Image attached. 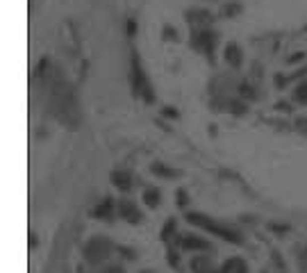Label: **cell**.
I'll use <instances>...</instances> for the list:
<instances>
[{
	"label": "cell",
	"mask_w": 307,
	"mask_h": 273,
	"mask_svg": "<svg viewBox=\"0 0 307 273\" xmlns=\"http://www.w3.org/2000/svg\"><path fill=\"white\" fill-rule=\"evenodd\" d=\"M237 11H241V5H239V2H230V5L223 7V16H232V14H237Z\"/></svg>",
	"instance_id": "9a60e30c"
},
{
	"label": "cell",
	"mask_w": 307,
	"mask_h": 273,
	"mask_svg": "<svg viewBox=\"0 0 307 273\" xmlns=\"http://www.w3.org/2000/svg\"><path fill=\"white\" fill-rule=\"evenodd\" d=\"M146 87H148V82L144 80V73H141V66H139V57L132 55V89H135V93H141Z\"/></svg>",
	"instance_id": "277c9868"
},
{
	"label": "cell",
	"mask_w": 307,
	"mask_h": 273,
	"mask_svg": "<svg viewBox=\"0 0 307 273\" xmlns=\"http://www.w3.org/2000/svg\"><path fill=\"white\" fill-rule=\"evenodd\" d=\"M241 96H246V98H255L253 87H250V85H241Z\"/></svg>",
	"instance_id": "e0dca14e"
},
{
	"label": "cell",
	"mask_w": 307,
	"mask_h": 273,
	"mask_svg": "<svg viewBox=\"0 0 307 273\" xmlns=\"http://www.w3.org/2000/svg\"><path fill=\"white\" fill-rule=\"evenodd\" d=\"M182 248H184V251H194V248H198V251H205V248H210V244H207L205 239H198L196 235H184Z\"/></svg>",
	"instance_id": "ba28073f"
},
{
	"label": "cell",
	"mask_w": 307,
	"mask_h": 273,
	"mask_svg": "<svg viewBox=\"0 0 307 273\" xmlns=\"http://www.w3.org/2000/svg\"><path fill=\"white\" fill-rule=\"evenodd\" d=\"M214 41H216V37L212 32H207V30H200V32H196V37H194V46L198 50H205L207 55L214 50Z\"/></svg>",
	"instance_id": "3957f363"
},
{
	"label": "cell",
	"mask_w": 307,
	"mask_h": 273,
	"mask_svg": "<svg viewBox=\"0 0 307 273\" xmlns=\"http://www.w3.org/2000/svg\"><path fill=\"white\" fill-rule=\"evenodd\" d=\"M153 173H157V176H164V178H175L178 173L171 171V169H164L162 164H153Z\"/></svg>",
	"instance_id": "4fadbf2b"
},
{
	"label": "cell",
	"mask_w": 307,
	"mask_h": 273,
	"mask_svg": "<svg viewBox=\"0 0 307 273\" xmlns=\"http://www.w3.org/2000/svg\"><path fill=\"white\" fill-rule=\"evenodd\" d=\"M189 18L198 23H210V11H189Z\"/></svg>",
	"instance_id": "7c38bea8"
},
{
	"label": "cell",
	"mask_w": 307,
	"mask_h": 273,
	"mask_svg": "<svg viewBox=\"0 0 307 273\" xmlns=\"http://www.w3.org/2000/svg\"><path fill=\"white\" fill-rule=\"evenodd\" d=\"M112 182L121 189V191H128V189L132 187V176H130L128 171H114L112 173Z\"/></svg>",
	"instance_id": "8992f818"
},
{
	"label": "cell",
	"mask_w": 307,
	"mask_h": 273,
	"mask_svg": "<svg viewBox=\"0 0 307 273\" xmlns=\"http://www.w3.org/2000/svg\"><path fill=\"white\" fill-rule=\"evenodd\" d=\"M296 128L301 130L303 134H307V118H298V121H296Z\"/></svg>",
	"instance_id": "ac0fdd59"
},
{
	"label": "cell",
	"mask_w": 307,
	"mask_h": 273,
	"mask_svg": "<svg viewBox=\"0 0 307 273\" xmlns=\"http://www.w3.org/2000/svg\"><path fill=\"white\" fill-rule=\"evenodd\" d=\"M296 98H298L301 102H307V82H305V85H301V87L296 89Z\"/></svg>",
	"instance_id": "2e32d148"
},
{
	"label": "cell",
	"mask_w": 307,
	"mask_h": 273,
	"mask_svg": "<svg viewBox=\"0 0 307 273\" xmlns=\"http://www.w3.org/2000/svg\"><path fill=\"white\" fill-rule=\"evenodd\" d=\"M184 203H187V193H184L182 189H180V191H178V205H180V207H182Z\"/></svg>",
	"instance_id": "d6986e66"
},
{
	"label": "cell",
	"mask_w": 307,
	"mask_h": 273,
	"mask_svg": "<svg viewBox=\"0 0 307 273\" xmlns=\"http://www.w3.org/2000/svg\"><path fill=\"white\" fill-rule=\"evenodd\" d=\"M164 34H168V39H175V32H173V27H166V30H164Z\"/></svg>",
	"instance_id": "44dd1931"
},
{
	"label": "cell",
	"mask_w": 307,
	"mask_h": 273,
	"mask_svg": "<svg viewBox=\"0 0 307 273\" xmlns=\"http://www.w3.org/2000/svg\"><path fill=\"white\" fill-rule=\"evenodd\" d=\"M187 221H189V223H194V225H200V228H205V230L221 235L223 239L232 241V244H241V237H239L237 232H232V230H228V228H221V225L212 223V221L207 219V216H203V214H196V212H191V214L187 216Z\"/></svg>",
	"instance_id": "6da1fadb"
},
{
	"label": "cell",
	"mask_w": 307,
	"mask_h": 273,
	"mask_svg": "<svg viewBox=\"0 0 307 273\" xmlns=\"http://www.w3.org/2000/svg\"><path fill=\"white\" fill-rule=\"evenodd\" d=\"M84 255H86V260H89V262H93V264L102 262V260L109 255V241L107 239H100V237L91 239L89 244H86V248H84Z\"/></svg>",
	"instance_id": "7a4b0ae2"
},
{
	"label": "cell",
	"mask_w": 307,
	"mask_h": 273,
	"mask_svg": "<svg viewBox=\"0 0 307 273\" xmlns=\"http://www.w3.org/2000/svg\"><path fill=\"white\" fill-rule=\"evenodd\" d=\"M226 59H228V64H230V66H239V64H241V48H239L237 43H228Z\"/></svg>",
	"instance_id": "9c48e42d"
},
{
	"label": "cell",
	"mask_w": 307,
	"mask_h": 273,
	"mask_svg": "<svg viewBox=\"0 0 307 273\" xmlns=\"http://www.w3.org/2000/svg\"><path fill=\"white\" fill-rule=\"evenodd\" d=\"M144 200L148 207H157V205H159V191H157L155 187H148L144 191Z\"/></svg>",
	"instance_id": "8fae6325"
},
{
	"label": "cell",
	"mask_w": 307,
	"mask_h": 273,
	"mask_svg": "<svg viewBox=\"0 0 307 273\" xmlns=\"http://www.w3.org/2000/svg\"><path fill=\"white\" fill-rule=\"evenodd\" d=\"M278 109H280V112H289V105H285V102H280V105H278Z\"/></svg>",
	"instance_id": "7402d4cb"
},
{
	"label": "cell",
	"mask_w": 307,
	"mask_h": 273,
	"mask_svg": "<svg viewBox=\"0 0 307 273\" xmlns=\"http://www.w3.org/2000/svg\"><path fill=\"white\" fill-rule=\"evenodd\" d=\"M173 230H175V221H173V219H168V223L164 225V230H162V239H164V241H166V239H171Z\"/></svg>",
	"instance_id": "5bb4252c"
},
{
	"label": "cell",
	"mask_w": 307,
	"mask_h": 273,
	"mask_svg": "<svg viewBox=\"0 0 307 273\" xmlns=\"http://www.w3.org/2000/svg\"><path fill=\"white\" fill-rule=\"evenodd\" d=\"M221 273H248V271H246V264H243V260H239V257H232V260H228V262L223 264Z\"/></svg>",
	"instance_id": "30bf717a"
},
{
	"label": "cell",
	"mask_w": 307,
	"mask_h": 273,
	"mask_svg": "<svg viewBox=\"0 0 307 273\" xmlns=\"http://www.w3.org/2000/svg\"><path fill=\"white\" fill-rule=\"evenodd\" d=\"M114 214V205H112V198H105L98 207H93V216H98V219L102 221H109Z\"/></svg>",
	"instance_id": "52a82bcc"
},
{
	"label": "cell",
	"mask_w": 307,
	"mask_h": 273,
	"mask_svg": "<svg viewBox=\"0 0 307 273\" xmlns=\"http://www.w3.org/2000/svg\"><path fill=\"white\" fill-rule=\"evenodd\" d=\"M135 32H137V23H135V21H130V23H128V34L132 37Z\"/></svg>",
	"instance_id": "ffe728a7"
},
{
	"label": "cell",
	"mask_w": 307,
	"mask_h": 273,
	"mask_svg": "<svg viewBox=\"0 0 307 273\" xmlns=\"http://www.w3.org/2000/svg\"><path fill=\"white\" fill-rule=\"evenodd\" d=\"M121 216L130 223H139L141 221V212L137 209V205L132 200H121Z\"/></svg>",
	"instance_id": "5b68a950"
}]
</instances>
